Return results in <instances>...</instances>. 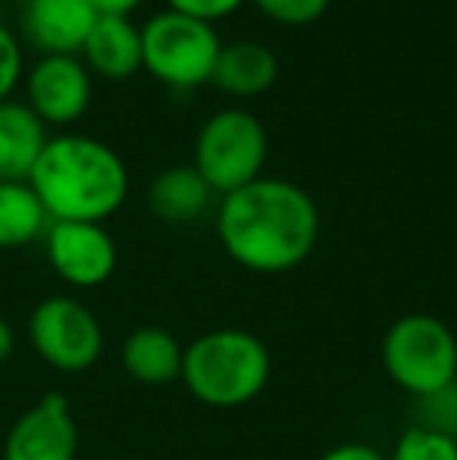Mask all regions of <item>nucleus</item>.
<instances>
[{"mask_svg": "<svg viewBox=\"0 0 457 460\" xmlns=\"http://www.w3.org/2000/svg\"><path fill=\"white\" fill-rule=\"evenodd\" d=\"M216 235L238 267L260 276L288 273L317 248V200L298 182L260 176L223 194L216 207Z\"/></svg>", "mask_w": 457, "mask_h": 460, "instance_id": "1", "label": "nucleus"}, {"mask_svg": "<svg viewBox=\"0 0 457 460\" xmlns=\"http://www.w3.org/2000/svg\"><path fill=\"white\" fill-rule=\"evenodd\" d=\"M50 223H104L128 194V170L107 141L92 135L48 138L29 176Z\"/></svg>", "mask_w": 457, "mask_h": 460, "instance_id": "2", "label": "nucleus"}, {"mask_svg": "<svg viewBox=\"0 0 457 460\" xmlns=\"http://www.w3.org/2000/svg\"><path fill=\"white\" fill-rule=\"evenodd\" d=\"M269 376L273 358L260 335L226 326L198 335L185 348L179 382H185L191 398L201 404L232 411L260 398V392L269 385Z\"/></svg>", "mask_w": 457, "mask_h": 460, "instance_id": "3", "label": "nucleus"}, {"mask_svg": "<svg viewBox=\"0 0 457 460\" xmlns=\"http://www.w3.org/2000/svg\"><path fill=\"white\" fill-rule=\"evenodd\" d=\"M379 358L389 379L420 401L457 379V335L433 314L398 316L385 329Z\"/></svg>", "mask_w": 457, "mask_h": 460, "instance_id": "4", "label": "nucleus"}, {"mask_svg": "<svg viewBox=\"0 0 457 460\" xmlns=\"http://www.w3.org/2000/svg\"><path fill=\"white\" fill-rule=\"evenodd\" d=\"M220 35L214 22L182 10H160L141 25V60L154 79L172 88H195L214 79Z\"/></svg>", "mask_w": 457, "mask_h": 460, "instance_id": "5", "label": "nucleus"}, {"mask_svg": "<svg viewBox=\"0 0 457 460\" xmlns=\"http://www.w3.org/2000/svg\"><path fill=\"white\" fill-rule=\"evenodd\" d=\"M267 151L269 138L263 122L244 107H223L198 128L195 170L214 194H229L263 176Z\"/></svg>", "mask_w": 457, "mask_h": 460, "instance_id": "6", "label": "nucleus"}, {"mask_svg": "<svg viewBox=\"0 0 457 460\" xmlns=\"http://www.w3.org/2000/svg\"><path fill=\"white\" fill-rule=\"evenodd\" d=\"M29 339L35 354L60 373H85L104 354L101 320L69 295L44 297L29 316Z\"/></svg>", "mask_w": 457, "mask_h": 460, "instance_id": "7", "label": "nucleus"}, {"mask_svg": "<svg viewBox=\"0 0 457 460\" xmlns=\"http://www.w3.org/2000/svg\"><path fill=\"white\" fill-rule=\"evenodd\" d=\"M44 248L54 273L73 288H98L116 270V242L104 223H50Z\"/></svg>", "mask_w": 457, "mask_h": 460, "instance_id": "8", "label": "nucleus"}, {"mask_svg": "<svg viewBox=\"0 0 457 460\" xmlns=\"http://www.w3.org/2000/svg\"><path fill=\"white\" fill-rule=\"evenodd\" d=\"M79 426L69 398L48 392L10 426L4 442V460H75Z\"/></svg>", "mask_w": 457, "mask_h": 460, "instance_id": "9", "label": "nucleus"}, {"mask_svg": "<svg viewBox=\"0 0 457 460\" xmlns=\"http://www.w3.org/2000/svg\"><path fill=\"white\" fill-rule=\"evenodd\" d=\"M25 92L44 126H69L92 103V69L75 54H44L29 69Z\"/></svg>", "mask_w": 457, "mask_h": 460, "instance_id": "10", "label": "nucleus"}, {"mask_svg": "<svg viewBox=\"0 0 457 460\" xmlns=\"http://www.w3.org/2000/svg\"><path fill=\"white\" fill-rule=\"evenodd\" d=\"M98 10L92 0H25L22 31L44 54H75L85 44Z\"/></svg>", "mask_w": 457, "mask_h": 460, "instance_id": "11", "label": "nucleus"}, {"mask_svg": "<svg viewBox=\"0 0 457 460\" xmlns=\"http://www.w3.org/2000/svg\"><path fill=\"white\" fill-rule=\"evenodd\" d=\"M48 145L41 116L19 101H0V182H29Z\"/></svg>", "mask_w": 457, "mask_h": 460, "instance_id": "12", "label": "nucleus"}, {"mask_svg": "<svg viewBox=\"0 0 457 460\" xmlns=\"http://www.w3.org/2000/svg\"><path fill=\"white\" fill-rule=\"evenodd\" d=\"M185 348L170 329L163 326H138L122 341V369L132 382L147 388L170 385L182 376Z\"/></svg>", "mask_w": 457, "mask_h": 460, "instance_id": "13", "label": "nucleus"}, {"mask_svg": "<svg viewBox=\"0 0 457 460\" xmlns=\"http://www.w3.org/2000/svg\"><path fill=\"white\" fill-rule=\"evenodd\" d=\"M82 54L92 73L107 75V79H128L145 66L141 25H135L128 16H98L82 44Z\"/></svg>", "mask_w": 457, "mask_h": 460, "instance_id": "14", "label": "nucleus"}, {"mask_svg": "<svg viewBox=\"0 0 457 460\" xmlns=\"http://www.w3.org/2000/svg\"><path fill=\"white\" fill-rule=\"evenodd\" d=\"M210 198H214V188L204 182L195 164L166 166L147 185V207L154 217L166 223H195L207 213Z\"/></svg>", "mask_w": 457, "mask_h": 460, "instance_id": "15", "label": "nucleus"}, {"mask_svg": "<svg viewBox=\"0 0 457 460\" xmlns=\"http://www.w3.org/2000/svg\"><path fill=\"white\" fill-rule=\"evenodd\" d=\"M276 75H279V60L267 44L254 38L223 44L214 66V82L235 97L263 94L276 82Z\"/></svg>", "mask_w": 457, "mask_h": 460, "instance_id": "16", "label": "nucleus"}, {"mask_svg": "<svg viewBox=\"0 0 457 460\" xmlns=\"http://www.w3.org/2000/svg\"><path fill=\"white\" fill-rule=\"evenodd\" d=\"M50 226L44 204L29 182H0V251L25 248Z\"/></svg>", "mask_w": 457, "mask_h": 460, "instance_id": "17", "label": "nucleus"}, {"mask_svg": "<svg viewBox=\"0 0 457 460\" xmlns=\"http://www.w3.org/2000/svg\"><path fill=\"white\" fill-rule=\"evenodd\" d=\"M389 460H457V438L426 426H410L395 442Z\"/></svg>", "mask_w": 457, "mask_h": 460, "instance_id": "18", "label": "nucleus"}, {"mask_svg": "<svg viewBox=\"0 0 457 460\" xmlns=\"http://www.w3.org/2000/svg\"><path fill=\"white\" fill-rule=\"evenodd\" d=\"M426 429L445 432V436L457 438V379L445 385L442 392L420 398V423Z\"/></svg>", "mask_w": 457, "mask_h": 460, "instance_id": "19", "label": "nucleus"}, {"mask_svg": "<svg viewBox=\"0 0 457 460\" xmlns=\"http://www.w3.org/2000/svg\"><path fill=\"white\" fill-rule=\"evenodd\" d=\"M254 4L282 25H307L323 16L330 0H254Z\"/></svg>", "mask_w": 457, "mask_h": 460, "instance_id": "20", "label": "nucleus"}, {"mask_svg": "<svg viewBox=\"0 0 457 460\" xmlns=\"http://www.w3.org/2000/svg\"><path fill=\"white\" fill-rule=\"evenodd\" d=\"M22 75V48L16 35L0 22V101H10L13 88L19 85Z\"/></svg>", "mask_w": 457, "mask_h": 460, "instance_id": "21", "label": "nucleus"}, {"mask_svg": "<svg viewBox=\"0 0 457 460\" xmlns=\"http://www.w3.org/2000/svg\"><path fill=\"white\" fill-rule=\"evenodd\" d=\"M166 4H170V10H182V13L198 16V19L214 22V19L229 16L232 10H238L244 0H166Z\"/></svg>", "mask_w": 457, "mask_h": 460, "instance_id": "22", "label": "nucleus"}, {"mask_svg": "<svg viewBox=\"0 0 457 460\" xmlns=\"http://www.w3.org/2000/svg\"><path fill=\"white\" fill-rule=\"evenodd\" d=\"M317 460H389V457L366 442H342V445H336V448L323 451Z\"/></svg>", "mask_w": 457, "mask_h": 460, "instance_id": "23", "label": "nucleus"}, {"mask_svg": "<svg viewBox=\"0 0 457 460\" xmlns=\"http://www.w3.org/2000/svg\"><path fill=\"white\" fill-rule=\"evenodd\" d=\"M141 4H145V0H92L98 16H128V13Z\"/></svg>", "mask_w": 457, "mask_h": 460, "instance_id": "24", "label": "nucleus"}, {"mask_svg": "<svg viewBox=\"0 0 457 460\" xmlns=\"http://www.w3.org/2000/svg\"><path fill=\"white\" fill-rule=\"evenodd\" d=\"M13 348H16V332H13L10 323L0 316V367L13 358Z\"/></svg>", "mask_w": 457, "mask_h": 460, "instance_id": "25", "label": "nucleus"}]
</instances>
